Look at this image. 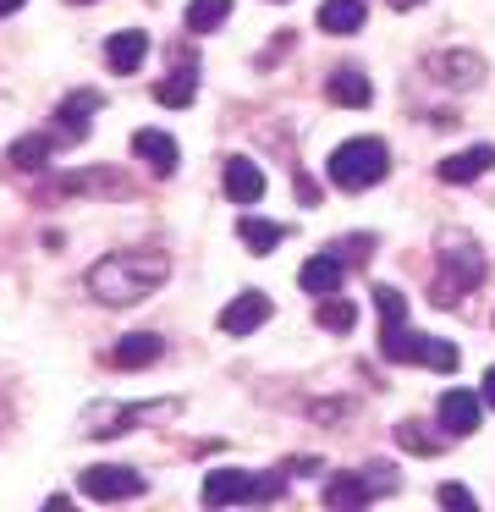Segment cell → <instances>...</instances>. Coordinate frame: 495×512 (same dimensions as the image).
<instances>
[{
  "mask_svg": "<svg viewBox=\"0 0 495 512\" xmlns=\"http://www.w3.org/2000/svg\"><path fill=\"white\" fill-rule=\"evenodd\" d=\"M165 254L154 248H121V254H105L94 270H88V292L110 309H127V303H143L154 287L165 281Z\"/></svg>",
  "mask_w": 495,
  "mask_h": 512,
  "instance_id": "6da1fadb",
  "label": "cell"
},
{
  "mask_svg": "<svg viewBox=\"0 0 495 512\" xmlns=\"http://www.w3.org/2000/svg\"><path fill=\"white\" fill-rule=\"evenodd\" d=\"M325 171H330L336 188L363 193V188H374V182L391 171V149H385L380 138H347V144H336V155L325 160Z\"/></svg>",
  "mask_w": 495,
  "mask_h": 512,
  "instance_id": "7a4b0ae2",
  "label": "cell"
},
{
  "mask_svg": "<svg viewBox=\"0 0 495 512\" xmlns=\"http://www.w3.org/2000/svg\"><path fill=\"white\" fill-rule=\"evenodd\" d=\"M484 281V254L473 237L462 232H446L440 237V281H435V303L440 309H451V303L462 298L468 287H479Z\"/></svg>",
  "mask_w": 495,
  "mask_h": 512,
  "instance_id": "3957f363",
  "label": "cell"
},
{
  "mask_svg": "<svg viewBox=\"0 0 495 512\" xmlns=\"http://www.w3.org/2000/svg\"><path fill=\"white\" fill-rule=\"evenodd\" d=\"M286 474V468H281ZM281 474L270 479H253L248 468H209L204 474V507H231V501H275L281 496Z\"/></svg>",
  "mask_w": 495,
  "mask_h": 512,
  "instance_id": "277c9868",
  "label": "cell"
},
{
  "mask_svg": "<svg viewBox=\"0 0 495 512\" xmlns=\"http://www.w3.org/2000/svg\"><path fill=\"white\" fill-rule=\"evenodd\" d=\"M83 496L88 501H132V496H143V474L127 463H94V468H83Z\"/></svg>",
  "mask_w": 495,
  "mask_h": 512,
  "instance_id": "5b68a950",
  "label": "cell"
},
{
  "mask_svg": "<svg viewBox=\"0 0 495 512\" xmlns=\"http://www.w3.org/2000/svg\"><path fill=\"white\" fill-rule=\"evenodd\" d=\"M132 155H138L143 166L154 171V177H171V171L182 166V149H176V138L160 133V127H143V133L132 138Z\"/></svg>",
  "mask_w": 495,
  "mask_h": 512,
  "instance_id": "8992f818",
  "label": "cell"
},
{
  "mask_svg": "<svg viewBox=\"0 0 495 512\" xmlns=\"http://www.w3.org/2000/svg\"><path fill=\"white\" fill-rule=\"evenodd\" d=\"M264 320H270V298H264V292H237V298L220 309V331L226 336H248V331H259Z\"/></svg>",
  "mask_w": 495,
  "mask_h": 512,
  "instance_id": "52a82bcc",
  "label": "cell"
},
{
  "mask_svg": "<svg viewBox=\"0 0 495 512\" xmlns=\"http://www.w3.org/2000/svg\"><path fill=\"white\" fill-rule=\"evenodd\" d=\"M479 413H484V397H473V391H446L440 397V430L446 435H473L479 430Z\"/></svg>",
  "mask_w": 495,
  "mask_h": 512,
  "instance_id": "ba28073f",
  "label": "cell"
},
{
  "mask_svg": "<svg viewBox=\"0 0 495 512\" xmlns=\"http://www.w3.org/2000/svg\"><path fill=\"white\" fill-rule=\"evenodd\" d=\"M374 496H380V485H374L369 468H363V474H336V479L325 485V501H330L336 512H358V507H369Z\"/></svg>",
  "mask_w": 495,
  "mask_h": 512,
  "instance_id": "9c48e42d",
  "label": "cell"
},
{
  "mask_svg": "<svg viewBox=\"0 0 495 512\" xmlns=\"http://www.w3.org/2000/svg\"><path fill=\"white\" fill-rule=\"evenodd\" d=\"M490 166H495V149H490V144L457 149V155H446V160H440V182H451V188H462V182H479Z\"/></svg>",
  "mask_w": 495,
  "mask_h": 512,
  "instance_id": "30bf717a",
  "label": "cell"
},
{
  "mask_svg": "<svg viewBox=\"0 0 495 512\" xmlns=\"http://www.w3.org/2000/svg\"><path fill=\"white\" fill-rule=\"evenodd\" d=\"M226 199L231 204H259L264 199V171L248 155H226Z\"/></svg>",
  "mask_w": 495,
  "mask_h": 512,
  "instance_id": "8fae6325",
  "label": "cell"
},
{
  "mask_svg": "<svg viewBox=\"0 0 495 512\" xmlns=\"http://www.w3.org/2000/svg\"><path fill=\"white\" fill-rule=\"evenodd\" d=\"M429 67H435V78L446 83V89H479L484 83V61L468 56V50H446V56H435Z\"/></svg>",
  "mask_w": 495,
  "mask_h": 512,
  "instance_id": "7c38bea8",
  "label": "cell"
},
{
  "mask_svg": "<svg viewBox=\"0 0 495 512\" xmlns=\"http://www.w3.org/2000/svg\"><path fill=\"white\" fill-rule=\"evenodd\" d=\"M143 56H149V34H143V28H121V34H110V39H105V61H110V72H138V67H143Z\"/></svg>",
  "mask_w": 495,
  "mask_h": 512,
  "instance_id": "4fadbf2b",
  "label": "cell"
},
{
  "mask_svg": "<svg viewBox=\"0 0 495 512\" xmlns=\"http://www.w3.org/2000/svg\"><path fill=\"white\" fill-rule=\"evenodd\" d=\"M94 111H99V94L94 89H77V94H66V100L55 105V127L77 144V138H88V116H94Z\"/></svg>",
  "mask_w": 495,
  "mask_h": 512,
  "instance_id": "5bb4252c",
  "label": "cell"
},
{
  "mask_svg": "<svg viewBox=\"0 0 495 512\" xmlns=\"http://www.w3.org/2000/svg\"><path fill=\"white\" fill-rule=\"evenodd\" d=\"M341 276H347V259L341 254H314L303 265V276H297V287L314 292V298H325V292H341Z\"/></svg>",
  "mask_w": 495,
  "mask_h": 512,
  "instance_id": "9a60e30c",
  "label": "cell"
},
{
  "mask_svg": "<svg viewBox=\"0 0 495 512\" xmlns=\"http://www.w3.org/2000/svg\"><path fill=\"white\" fill-rule=\"evenodd\" d=\"M380 353L391 358V364H424L429 336L407 331V325H380Z\"/></svg>",
  "mask_w": 495,
  "mask_h": 512,
  "instance_id": "2e32d148",
  "label": "cell"
},
{
  "mask_svg": "<svg viewBox=\"0 0 495 512\" xmlns=\"http://www.w3.org/2000/svg\"><path fill=\"white\" fill-rule=\"evenodd\" d=\"M160 336L154 331H132V336H121L116 347H110V364L116 369H143V364H154V358H160Z\"/></svg>",
  "mask_w": 495,
  "mask_h": 512,
  "instance_id": "e0dca14e",
  "label": "cell"
},
{
  "mask_svg": "<svg viewBox=\"0 0 495 512\" xmlns=\"http://www.w3.org/2000/svg\"><path fill=\"white\" fill-rule=\"evenodd\" d=\"M325 94H330L336 105H347V111H363V105L374 100L369 78H363L358 67H336V72H330V83H325Z\"/></svg>",
  "mask_w": 495,
  "mask_h": 512,
  "instance_id": "ac0fdd59",
  "label": "cell"
},
{
  "mask_svg": "<svg viewBox=\"0 0 495 512\" xmlns=\"http://www.w3.org/2000/svg\"><path fill=\"white\" fill-rule=\"evenodd\" d=\"M193 94H198V67H187V61L154 83V100L171 105V111H187V105H193Z\"/></svg>",
  "mask_w": 495,
  "mask_h": 512,
  "instance_id": "d6986e66",
  "label": "cell"
},
{
  "mask_svg": "<svg viewBox=\"0 0 495 512\" xmlns=\"http://www.w3.org/2000/svg\"><path fill=\"white\" fill-rule=\"evenodd\" d=\"M363 23H369L363 0H325V6H319V28H325V34H358Z\"/></svg>",
  "mask_w": 495,
  "mask_h": 512,
  "instance_id": "ffe728a7",
  "label": "cell"
},
{
  "mask_svg": "<svg viewBox=\"0 0 495 512\" xmlns=\"http://www.w3.org/2000/svg\"><path fill=\"white\" fill-rule=\"evenodd\" d=\"M237 237L248 243V254H275V248H281V237H286V226L259 221V215H242V221H237Z\"/></svg>",
  "mask_w": 495,
  "mask_h": 512,
  "instance_id": "44dd1931",
  "label": "cell"
},
{
  "mask_svg": "<svg viewBox=\"0 0 495 512\" xmlns=\"http://www.w3.org/2000/svg\"><path fill=\"white\" fill-rule=\"evenodd\" d=\"M6 160H11V171H44V166H50V138H44V133L17 138Z\"/></svg>",
  "mask_w": 495,
  "mask_h": 512,
  "instance_id": "7402d4cb",
  "label": "cell"
},
{
  "mask_svg": "<svg viewBox=\"0 0 495 512\" xmlns=\"http://www.w3.org/2000/svg\"><path fill=\"white\" fill-rule=\"evenodd\" d=\"M231 17V0H187V28L193 34H215Z\"/></svg>",
  "mask_w": 495,
  "mask_h": 512,
  "instance_id": "603a6c76",
  "label": "cell"
},
{
  "mask_svg": "<svg viewBox=\"0 0 495 512\" xmlns=\"http://www.w3.org/2000/svg\"><path fill=\"white\" fill-rule=\"evenodd\" d=\"M314 320H319V331H352L358 325V309H352L347 298H319V309H314Z\"/></svg>",
  "mask_w": 495,
  "mask_h": 512,
  "instance_id": "cb8c5ba5",
  "label": "cell"
},
{
  "mask_svg": "<svg viewBox=\"0 0 495 512\" xmlns=\"http://www.w3.org/2000/svg\"><path fill=\"white\" fill-rule=\"evenodd\" d=\"M374 314L380 325H407V298L396 287H374Z\"/></svg>",
  "mask_w": 495,
  "mask_h": 512,
  "instance_id": "d4e9b609",
  "label": "cell"
},
{
  "mask_svg": "<svg viewBox=\"0 0 495 512\" xmlns=\"http://www.w3.org/2000/svg\"><path fill=\"white\" fill-rule=\"evenodd\" d=\"M396 441H402L407 452H424V457H435V452H440V435L418 430V419H402V424H396Z\"/></svg>",
  "mask_w": 495,
  "mask_h": 512,
  "instance_id": "484cf974",
  "label": "cell"
},
{
  "mask_svg": "<svg viewBox=\"0 0 495 512\" xmlns=\"http://www.w3.org/2000/svg\"><path fill=\"white\" fill-rule=\"evenodd\" d=\"M424 364H429V369H440V375H451V369H457V347H451V342H429Z\"/></svg>",
  "mask_w": 495,
  "mask_h": 512,
  "instance_id": "4316f807",
  "label": "cell"
},
{
  "mask_svg": "<svg viewBox=\"0 0 495 512\" xmlns=\"http://www.w3.org/2000/svg\"><path fill=\"white\" fill-rule=\"evenodd\" d=\"M440 507H457V512H473L479 501H473L468 485H440Z\"/></svg>",
  "mask_w": 495,
  "mask_h": 512,
  "instance_id": "83f0119b",
  "label": "cell"
},
{
  "mask_svg": "<svg viewBox=\"0 0 495 512\" xmlns=\"http://www.w3.org/2000/svg\"><path fill=\"white\" fill-rule=\"evenodd\" d=\"M286 474H319V457H292V463H286Z\"/></svg>",
  "mask_w": 495,
  "mask_h": 512,
  "instance_id": "f1b7e54d",
  "label": "cell"
},
{
  "mask_svg": "<svg viewBox=\"0 0 495 512\" xmlns=\"http://www.w3.org/2000/svg\"><path fill=\"white\" fill-rule=\"evenodd\" d=\"M484 402H490V408H495V369H490V375H484Z\"/></svg>",
  "mask_w": 495,
  "mask_h": 512,
  "instance_id": "f546056e",
  "label": "cell"
},
{
  "mask_svg": "<svg viewBox=\"0 0 495 512\" xmlns=\"http://www.w3.org/2000/svg\"><path fill=\"white\" fill-rule=\"evenodd\" d=\"M28 0H0V17H11V12H22Z\"/></svg>",
  "mask_w": 495,
  "mask_h": 512,
  "instance_id": "4dcf8cb0",
  "label": "cell"
},
{
  "mask_svg": "<svg viewBox=\"0 0 495 512\" xmlns=\"http://www.w3.org/2000/svg\"><path fill=\"white\" fill-rule=\"evenodd\" d=\"M66 6H94V0H66Z\"/></svg>",
  "mask_w": 495,
  "mask_h": 512,
  "instance_id": "1f68e13d",
  "label": "cell"
}]
</instances>
